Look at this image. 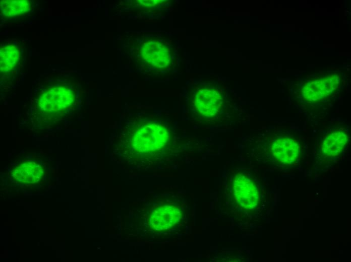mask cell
<instances>
[{
	"instance_id": "6da1fadb",
	"label": "cell",
	"mask_w": 351,
	"mask_h": 262,
	"mask_svg": "<svg viewBox=\"0 0 351 262\" xmlns=\"http://www.w3.org/2000/svg\"><path fill=\"white\" fill-rule=\"evenodd\" d=\"M131 147L137 152L153 153L163 149L169 143L170 135L164 126L157 123L140 124L132 132Z\"/></svg>"
},
{
	"instance_id": "7a4b0ae2",
	"label": "cell",
	"mask_w": 351,
	"mask_h": 262,
	"mask_svg": "<svg viewBox=\"0 0 351 262\" xmlns=\"http://www.w3.org/2000/svg\"><path fill=\"white\" fill-rule=\"evenodd\" d=\"M267 138L269 152L276 162L289 166L297 161L302 139L297 131L279 129Z\"/></svg>"
},
{
	"instance_id": "3957f363",
	"label": "cell",
	"mask_w": 351,
	"mask_h": 262,
	"mask_svg": "<svg viewBox=\"0 0 351 262\" xmlns=\"http://www.w3.org/2000/svg\"><path fill=\"white\" fill-rule=\"evenodd\" d=\"M223 98L219 91L214 87H203L198 90L194 96L196 111L202 118L211 120L219 115L222 107Z\"/></svg>"
},
{
	"instance_id": "277c9868",
	"label": "cell",
	"mask_w": 351,
	"mask_h": 262,
	"mask_svg": "<svg viewBox=\"0 0 351 262\" xmlns=\"http://www.w3.org/2000/svg\"><path fill=\"white\" fill-rule=\"evenodd\" d=\"M232 188L236 201L246 210L254 209L258 204L260 194L255 181L244 173H238L232 180Z\"/></svg>"
},
{
	"instance_id": "5b68a950",
	"label": "cell",
	"mask_w": 351,
	"mask_h": 262,
	"mask_svg": "<svg viewBox=\"0 0 351 262\" xmlns=\"http://www.w3.org/2000/svg\"><path fill=\"white\" fill-rule=\"evenodd\" d=\"M140 55L149 65L159 69L167 67L170 62L168 47L158 40L147 42L141 47Z\"/></svg>"
},
{
	"instance_id": "8992f818",
	"label": "cell",
	"mask_w": 351,
	"mask_h": 262,
	"mask_svg": "<svg viewBox=\"0 0 351 262\" xmlns=\"http://www.w3.org/2000/svg\"><path fill=\"white\" fill-rule=\"evenodd\" d=\"M348 141V132L345 127H334L325 135L321 143V152L326 157H336L345 149Z\"/></svg>"
},
{
	"instance_id": "52a82bcc",
	"label": "cell",
	"mask_w": 351,
	"mask_h": 262,
	"mask_svg": "<svg viewBox=\"0 0 351 262\" xmlns=\"http://www.w3.org/2000/svg\"><path fill=\"white\" fill-rule=\"evenodd\" d=\"M181 216L179 209L171 206H163L155 209L150 218L151 227L155 230H165L175 225Z\"/></svg>"
},
{
	"instance_id": "ba28073f",
	"label": "cell",
	"mask_w": 351,
	"mask_h": 262,
	"mask_svg": "<svg viewBox=\"0 0 351 262\" xmlns=\"http://www.w3.org/2000/svg\"><path fill=\"white\" fill-rule=\"evenodd\" d=\"M337 81L333 77H328L309 82L303 91V95L309 101H315L326 98L337 89Z\"/></svg>"
},
{
	"instance_id": "9c48e42d",
	"label": "cell",
	"mask_w": 351,
	"mask_h": 262,
	"mask_svg": "<svg viewBox=\"0 0 351 262\" xmlns=\"http://www.w3.org/2000/svg\"><path fill=\"white\" fill-rule=\"evenodd\" d=\"M1 66L2 71L6 68V72L15 66L17 60V50L10 46L1 50Z\"/></svg>"
},
{
	"instance_id": "30bf717a",
	"label": "cell",
	"mask_w": 351,
	"mask_h": 262,
	"mask_svg": "<svg viewBox=\"0 0 351 262\" xmlns=\"http://www.w3.org/2000/svg\"><path fill=\"white\" fill-rule=\"evenodd\" d=\"M9 5L6 6V8L10 9H5L4 11L10 12L8 14L11 15L12 11H14V15H19L23 13L28 8V5L27 1H13L9 3Z\"/></svg>"
},
{
	"instance_id": "8fae6325",
	"label": "cell",
	"mask_w": 351,
	"mask_h": 262,
	"mask_svg": "<svg viewBox=\"0 0 351 262\" xmlns=\"http://www.w3.org/2000/svg\"><path fill=\"white\" fill-rule=\"evenodd\" d=\"M140 4L144 7H150L155 6L158 3L157 1H140Z\"/></svg>"
}]
</instances>
